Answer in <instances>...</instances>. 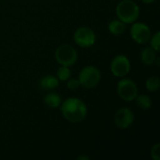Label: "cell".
Listing matches in <instances>:
<instances>
[{
	"instance_id": "cell-1",
	"label": "cell",
	"mask_w": 160,
	"mask_h": 160,
	"mask_svg": "<svg viewBox=\"0 0 160 160\" xmlns=\"http://www.w3.org/2000/svg\"><path fill=\"white\" fill-rule=\"evenodd\" d=\"M61 112L65 119L70 123H79L87 115L86 104L78 98H68L61 105Z\"/></svg>"
},
{
	"instance_id": "cell-21",
	"label": "cell",
	"mask_w": 160,
	"mask_h": 160,
	"mask_svg": "<svg viewBox=\"0 0 160 160\" xmlns=\"http://www.w3.org/2000/svg\"><path fill=\"white\" fill-rule=\"evenodd\" d=\"M144 4H152V3H154L156 0H142Z\"/></svg>"
},
{
	"instance_id": "cell-9",
	"label": "cell",
	"mask_w": 160,
	"mask_h": 160,
	"mask_svg": "<svg viewBox=\"0 0 160 160\" xmlns=\"http://www.w3.org/2000/svg\"><path fill=\"white\" fill-rule=\"evenodd\" d=\"M115 125L121 128L126 129L128 128L134 122V113L128 108H121L119 109L113 117Z\"/></svg>"
},
{
	"instance_id": "cell-11",
	"label": "cell",
	"mask_w": 160,
	"mask_h": 160,
	"mask_svg": "<svg viewBox=\"0 0 160 160\" xmlns=\"http://www.w3.org/2000/svg\"><path fill=\"white\" fill-rule=\"evenodd\" d=\"M59 85V80L53 75H46L39 81V86L44 90H52Z\"/></svg>"
},
{
	"instance_id": "cell-16",
	"label": "cell",
	"mask_w": 160,
	"mask_h": 160,
	"mask_svg": "<svg viewBox=\"0 0 160 160\" xmlns=\"http://www.w3.org/2000/svg\"><path fill=\"white\" fill-rule=\"evenodd\" d=\"M71 76V71L69 69V67H66V66H61L56 72V77L59 81L62 82H66L68 81Z\"/></svg>"
},
{
	"instance_id": "cell-5",
	"label": "cell",
	"mask_w": 160,
	"mask_h": 160,
	"mask_svg": "<svg viewBox=\"0 0 160 160\" xmlns=\"http://www.w3.org/2000/svg\"><path fill=\"white\" fill-rule=\"evenodd\" d=\"M117 93L123 100L131 102L138 96L137 84L134 81L123 77L117 83Z\"/></svg>"
},
{
	"instance_id": "cell-10",
	"label": "cell",
	"mask_w": 160,
	"mask_h": 160,
	"mask_svg": "<svg viewBox=\"0 0 160 160\" xmlns=\"http://www.w3.org/2000/svg\"><path fill=\"white\" fill-rule=\"evenodd\" d=\"M141 60L146 66L154 65L157 60V52L150 46L143 48L141 52Z\"/></svg>"
},
{
	"instance_id": "cell-17",
	"label": "cell",
	"mask_w": 160,
	"mask_h": 160,
	"mask_svg": "<svg viewBox=\"0 0 160 160\" xmlns=\"http://www.w3.org/2000/svg\"><path fill=\"white\" fill-rule=\"evenodd\" d=\"M150 47L153 48L156 52H158L160 50V32H156L153 36H151V38L149 40Z\"/></svg>"
},
{
	"instance_id": "cell-8",
	"label": "cell",
	"mask_w": 160,
	"mask_h": 160,
	"mask_svg": "<svg viewBox=\"0 0 160 160\" xmlns=\"http://www.w3.org/2000/svg\"><path fill=\"white\" fill-rule=\"evenodd\" d=\"M131 68L129 59L124 54L116 55L111 62V71L117 78L126 77Z\"/></svg>"
},
{
	"instance_id": "cell-15",
	"label": "cell",
	"mask_w": 160,
	"mask_h": 160,
	"mask_svg": "<svg viewBox=\"0 0 160 160\" xmlns=\"http://www.w3.org/2000/svg\"><path fill=\"white\" fill-rule=\"evenodd\" d=\"M145 87L150 92H157L160 88V80L158 76H151L145 82Z\"/></svg>"
},
{
	"instance_id": "cell-13",
	"label": "cell",
	"mask_w": 160,
	"mask_h": 160,
	"mask_svg": "<svg viewBox=\"0 0 160 160\" xmlns=\"http://www.w3.org/2000/svg\"><path fill=\"white\" fill-rule=\"evenodd\" d=\"M108 29L111 32V34H112L114 36H119L125 32L126 23L120 20H112L110 22V23L108 25Z\"/></svg>"
},
{
	"instance_id": "cell-14",
	"label": "cell",
	"mask_w": 160,
	"mask_h": 160,
	"mask_svg": "<svg viewBox=\"0 0 160 160\" xmlns=\"http://www.w3.org/2000/svg\"><path fill=\"white\" fill-rule=\"evenodd\" d=\"M137 105L142 110H149L152 106L151 98L147 95H138L135 98Z\"/></svg>"
},
{
	"instance_id": "cell-3",
	"label": "cell",
	"mask_w": 160,
	"mask_h": 160,
	"mask_svg": "<svg viewBox=\"0 0 160 160\" xmlns=\"http://www.w3.org/2000/svg\"><path fill=\"white\" fill-rule=\"evenodd\" d=\"M101 79V73L98 68L94 66H87L83 68L79 74V82L81 86L86 89L96 87Z\"/></svg>"
},
{
	"instance_id": "cell-7",
	"label": "cell",
	"mask_w": 160,
	"mask_h": 160,
	"mask_svg": "<svg viewBox=\"0 0 160 160\" xmlns=\"http://www.w3.org/2000/svg\"><path fill=\"white\" fill-rule=\"evenodd\" d=\"M97 36L93 29L82 26L78 28L74 33L75 43L82 48H89L96 43Z\"/></svg>"
},
{
	"instance_id": "cell-18",
	"label": "cell",
	"mask_w": 160,
	"mask_h": 160,
	"mask_svg": "<svg viewBox=\"0 0 160 160\" xmlns=\"http://www.w3.org/2000/svg\"><path fill=\"white\" fill-rule=\"evenodd\" d=\"M151 158L154 160L160 159V143L158 142L155 145H153L151 149Z\"/></svg>"
},
{
	"instance_id": "cell-4",
	"label": "cell",
	"mask_w": 160,
	"mask_h": 160,
	"mask_svg": "<svg viewBox=\"0 0 160 160\" xmlns=\"http://www.w3.org/2000/svg\"><path fill=\"white\" fill-rule=\"evenodd\" d=\"M54 57L57 63L61 66L71 67L78 59V52L74 47L68 44H63L56 48Z\"/></svg>"
},
{
	"instance_id": "cell-19",
	"label": "cell",
	"mask_w": 160,
	"mask_h": 160,
	"mask_svg": "<svg viewBox=\"0 0 160 160\" xmlns=\"http://www.w3.org/2000/svg\"><path fill=\"white\" fill-rule=\"evenodd\" d=\"M81 86L80 82L78 79H68V83H67V87L69 90H77L79 87Z\"/></svg>"
},
{
	"instance_id": "cell-2",
	"label": "cell",
	"mask_w": 160,
	"mask_h": 160,
	"mask_svg": "<svg viewBox=\"0 0 160 160\" xmlns=\"http://www.w3.org/2000/svg\"><path fill=\"white\" fill-rule=\"evenodd\" d=\"M116 15L126 24L133 23L140 16V7L133 0H122L116 7Z\"/></svg>"
},
{
	"instance_id": "cell-20",
	"label": "cell",
	"mask_w": 160,
	"mask_h": 160,
	"mask_svg": "<svg viewBox=\"0 0 160 160\" xmlns=\"http://www.w3.org/2000/svg\"><path fill=\"white\" fill-rule=\"evenodd\" d=\"M77 159H79V160H89V158H88V157H86V156H80V157H78V158H77Z\"/></svg>"
},
{
	"instance_id": "cell-6",
	"label": "cell",
	"mask_w": 160,
	"mask_h": 160,
	"mask_svg": "<svg viewBox=\"0 0 160 160\" xmlns=\"http://www.w3.org/2000/svg\"><path fill=\"white\" fill-rule=\"evenodd\" d=\"M130 36L138 44H146L149 42L152 33L150 27L142 22H134L130 27Z\"/></svg>"
},
{
	"instance_id": "cell-12",
	"label": "cell",
	"mask_w": 160,
	"mask_h": 160,
	"mask_svg": "<svg viewBox=\"0 0 160 160\" xmlns=\"http://www.w3.org/2000/svg\"><path fill=\"white\" fill-rule=\"evenodd\" d=\"M43 101L46 106H48L49 108H52V109L58 108L62 104V98L56 93H49V94L45 95Z\"/></svg>"
}]
</instances>
